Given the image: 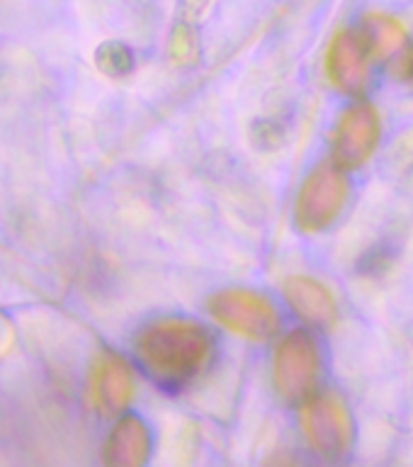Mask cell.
I'll list each match as a JSON object with an SVG mask.
<instances>
[{
  "label": "cell",
  "mask_w": 413,
  "mask_h": 467,
  "mask_svg": "<svg viewBox=\"0 0 413 467\" xmlns=\"http://www.w3.org/2000/svg\"><path fill=\"white\" fill-rule=\"evenodd\" d=\"M302 426L314 451L326 460L341 462L353 451L356 421H353L348 404L336 392L309 397L302 411Z\"/></svg>",
  "instance_id": "6da1fadb"
},
{
  "label": "cell",
  "mask_w": 413,
  "mask_h": 467,
  "mask_svg": "<svg viewBox=\"0 0 413 467\" xmlns=\"http://www.w3.org/2000/svg\"><path fill=\"white\" fill-rule=\"evenodd\" d=\"M382 141V117L370 100L353 102L338 117L331 137V163L341 171L363 168Z\"/></svg>",
  "instance_id": "7a4b0ae2"
},
{
  "label": "cell",
  "mask_w": 413,
  "mask_h": 467,
  "mask_svg": "<svg viewBox=\"0 0 413 467\" xmlns=\"http://www.w3.org/2000/svg\"><path fill=\"white\" fill-rule=\"evenodd\" d=\"M350 195L346 171L334 163H319L305 181L297 197V224L305 232H324L341 217Z\"/></svg>",
  "instance_id": "3957f363"
},
{
  "label": "cell",
  "mask_w": 413,
  "mask_h": 467,
  "mask_svg": "<svg viewBox=\"0 0 413 467\" xmlns=\"http://www.w3.org/2000/svg\"><path fill=\"white\" fill-rule=\"evenodd\" d=\"M319 348L312 336L305 331H294L280 343L275 358V378L284 397H290V400L312 397L316 379H319Z\"/></svg>",
  "instance_id": "277c9868"
},
{
  "label": "cell",
  "mask_w": 413,
  "mask_h": 467,
  "mask_svg": "<svg viewBox=\"0 0 413 467\" xmlns=\"http://www.w3.org/2000/svg\"><path fill=\"white\" fill-rule=\"evenodd\" d=\"M370 57L356 29H341L334 36L326 54V76L336 90L353 98H363L370 83Z\"/></svg>",
  "instance_id": "5b68a950"
},
{
  "label": "cell",
  "mask_w": 413,
  "mask_h": 467,
  "mask_svg": "<svg viewBox=\"0 0 413 467\" xmlns=\"http://www.w3.org/2000/svg\"><path fill=\"white\" fill-rule=\"evenodd\" d=\"M356 32L360 35V42H363L370 61L397 64L411 49V36H408L404 22L389 13L372 10V13L363 15Z\"/></svg>",
  "instance_id": "8992f818"
},
{
  "label": "cell",
  "mask_w": 413,
  "mask_h": 467,
  "mask_svg": "<svg viewBox=\"0 0 413 467\" xmlns=\"http://www.w3.org/2000/svg\"><path fill=\"white\" fill-rule=\"evenodd\" d=\"M287 295H290L292 306L297 309L299 317L309 321L312 327L326 328L338 317V305H336L334 295L312 277H292L287 283Z\"/></svg>",
  "instance_id": "52a82bcc"
},
{
  "label": "cell",
  "mask_w": 413,
  "mask_h": 467,
  "mask_svg": "<svg viewBox=\"0 0 413 467\" xmlns=\"http://www.w3.org/2000/svg\"><path fill=\"white\" fill-rule=\"evenodd\" d=\"M394 73H397L401 80H407V83L413 86V47L397 61V64H394Z\"/></svg>",
  "instance_id": "ba28073f"
},
{
  "label": "cell",
  "mask_w": 413,
  "mask_h": 467,
  "mask_svg": "<svg viewBox=\"0 0 413 467\" xmlns=\"http://www.w3.org/2000/svg\"><path fill=\"white\" fill-rule=\"evenodd\" d=\"M268 467H294V462L290 458H275Z\"/></svg>",
  "instance_id": "9c48e42d"
}]
</instances>
